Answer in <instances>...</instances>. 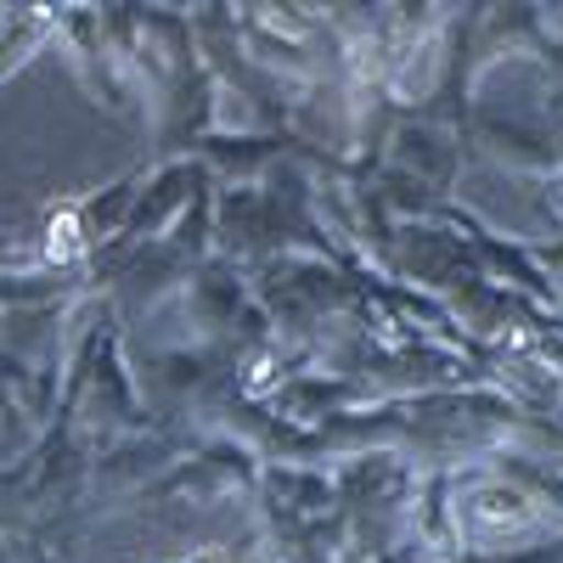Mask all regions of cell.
Returning a JSON list of instances; mask_svg holds the SVG:
<instances>
[{
    "label": "cell",
    "mask_w": 563,
    "mask_h": 563,
    "mask_svg": "<svg viewBox=\"0 0 563 563\" xmlns=\"http://www.w3.org/2000/svg\"><path fill=\"white\" fill-rule=\"evenodd\" d=\"M547 203H552V214L563 220V169H558V175L547 180Z\"/></svg>",
    "instance_id": "obj_3"
},
{
    "label": "cell",
    "mask_w": 563,
    "mask_h": 563,
    "mask_svg": "<svg viewBox=\"0 0 563 563\" xmlns=\"http://www.w3.org/2000/svg\"><path fill=\"white\" fill-rule=\"evenodd\" d=\"M467 512H474V530H485L496 541H507V536H519V530L536 525V507L519 490H479Z\"/></svg>",
    "instance_id": "obj_1"
},
{
    "label": "cell",
    "mask_w": 563,
    "mask_h": 563,
    "mask_svg": "<svg viewBox=\"0 0 563 563\" xmlns=\"http://www.w3.org/2000/svg\"><path fill=\"white\" fill-rule=\"evenodd\" d=\"M79 238H85L79 214L63 209V214H52V225H45V254H52V260H74L79 254Z\"/></svg>",
    "instance_id": "obj_2"
}]
</instances>
